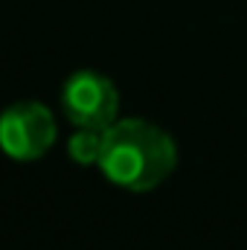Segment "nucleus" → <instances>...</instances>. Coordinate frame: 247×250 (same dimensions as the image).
<instances>
[{"mask_svg": "<svg viewBox=\"0 0 247 250\" xmlns=\"http://www.w3.org/2000/svg\"><path fill=\"white\" fill-rule=\"evenodd\" d=\"M105 146V131L102 128H76L73 137L67 140V154L79 166H99Z\"/></svg>", "mask_w": 247, "mask_h": 250, "instance_id": "4", "label": "nucleus"}, {"mask_svg": "<svg viewBox=\"0 0 247 250\" xmlns=\"http://www.w3.org/2000/svg\"><path fill=\"white\" fill-rule=\"evenodd\" d=\"M59 137L56 117L47 105L23 99L0 114V148L18 163H32L44 157Z\"/></svg>", "mask_w": 247, "mask_h": 250, "instance_id": "2", "label": "nucleus"}, {"mask_svg": "<svg viewBox=\"0 0 247 250\" xmlns=\"http://www.w3.org/2000/svg\"><path fill=\"white\" fill-rule=\"evenodd\" d=\"M178 166V146L160 125L131 117L105 128V146L99 157L102 175L128 192H151Z\"/></svg>", "mask_w": 247, "mask_h": 250, "instance_id": "1", "label": "nucleus"}, {"mask_svg": "<svg viewBox=\"0 0 247 250\" xmlns=\"http://www.w3.org/2000/svg\"><path fill=\"white\" fill-rule=\"evenodd\" d=\"M62 114L76 128H111L120 117L117 84L96 70H76L62 84Z\"/></svg>", "mask_w": 247, "mask_h": 250, "instance_id": "3", "label": "nucleus"}]
</instances>
